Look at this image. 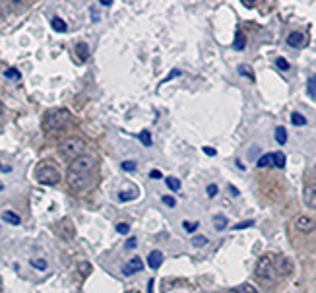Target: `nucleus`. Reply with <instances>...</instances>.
<instances>
[{
    "label": "nucleus",
    "mask_w": 316,
    "mask_h": 293,
    "mask_svg": "<svg viewBox=\"0 0 316 293\" xmlns=\"http://www.w3.org/2000/svg\"><path fill=\"white\" fill-rule=\"evenodd\" d=\"M83 152H85V142L82 138H76V136L66 138L59 146V155L64 157V159H70V161H74L76 157L83 155Z\"/></svg>",
    "instance_id": "f257e3e1"
},
{
    "label": "nucleus",
    "mask_w": 316,
    "mask_h": 293,
    "mask_svg": "<svg viewBox=\"0 0 316 293\" xmlns=\"http://www.w3.org/2000/svg\"><path fill=\"white\" fill-rule=\"evenodd\" d=\"M70 111L68 109H53L45 115L43 127L47 130H62L68 122H70Z\"/></svg>",
    "instance_id": "f03ea898"
},
{
    "label": "nucleus",
    "mask_w": 316,
    "mask_h": 293,
    "mask_svg": "<svg viewBox=\"0 0 316 293\" xmlns=\"http://www.w3.org/2000/svg\"><path fill=\"white\" fill-rule=\"evenodd\" d=\"M254 274H256L258 280L266 281V283H269V281L274 280L276 272H274V262H272V257H269V255H264V257L258 258Z\"/></svg>",
    "instance_id": "7ed1b4c3"
},
{
    "label": "nucleus",
    "mask_w": 316,
    "mask_h": 293,
    "mask_svg": "<svg viewBox=\"0 0 316 293\" xmlns=\"http://www.w3.org/2000/svg\"><path fill=\"white\" fill-rule=\"evenodd\" d=\"M35 179H37V183L51 187V185H59L60 173H59V169H55V167H51V165H39L35 169Z\"/></svg>",
    "instance_id": "20e7f679"
},
{
    "label": "nucleus",
    "mask_w": 316,
    "mask_h": 293,
    "mask_svg": "<svg viewBox=\"0 0 316 293\" xmlns=\"http://www.w3.org/2000/svg\"><path fill=\"white\" fill-rule=\"evenodd\" d=\"M95 165H97V161H95L94 155H80V157H76L74 161L70 163V167H68V173H92L95 169Z\"/></svg>",
    "instance_id": "39448f33"
},
{
    "label": "nucleus",
    "mask_w": 316,
    "mask_h": 293,
    "mask_svg": "<svg viewBox=\"0 0 316 293\" xmlns=\"http://www.w3.org/2000/svg\"><path fill=\"white\" fill-rule=\"evenodd\" d=\"M272 262H274V272L278 276H289L293 272V262L285 255H276L272 257Z\"/></svg>",
    "instance_id": "423d86ee"
},
{
    "label": "nucleus",
    "mask_w": 316,
    "mask_h": 293,
    "mask_svg": "<svg viewBox=\"0 0 316 293\" xmlns=\"http://www.w3.org/2000/svg\"><path fill=\"white\" fill-rule=\"evenodd\" d=\"M92 183V173H68V185L74 190H85Z\"/></svg>",
    "instance_id": "0eeeda50"
},
{
    "label": "nucleus",
    "mask_w": 316,
    "mask_h": 293,
    "mask_svg": "<svg viewBox=\"0 0 316 293\" xmlns=\"http://www.w3.org/2000/svg\"><path fill=\"white\" fill-rule=\"evenodd\" d=\"M303 200L308 208H314L316 210V181H310V183L304 185Z\"/></svg>",
    "instance_id": "6e6552de"
},
{
    "label": "nucleus",
    "mask_w": 316,
    "mask_h": 293,
    "mask_svg": "<svg viewBox=\"0 0 316 293\" xmlns=\"http://www.w3.org/2000/svg\"><path fill=\"white\" fill-rule=\"evenodd\" d=\"M295 227L301 231V233H310L316 229V222L310 218V216H299L295 220Z\"/></svg>",
    "instance_id": "1a4fd4ad"
},
{
    "label": "nucleus",
    "mask_w": 316,
    "mask_h": 293,
    "mask_svg": "<svg viewBox=\"0 0 316 293\" xmlns=\"http://www.w3.org/2000/svg\"><path fill=\"white\" fill-rule=\"evenodd\" d=\"M287 45L295 49L304 47V45H306V35L301 33V31H291V33L287 35Z\"/></svg>",
    "instance_id": "9d476101"
},
{
    "label": "nucleus",
    "mask_w": 316,
    "mask_h": 293,
    "mask_svg": "<svg viewBox=\"0 0 316 293\" xmlns=\"http://www.w3.org/2000/svg\"><path fill=\"white\" fill-rule=\"evenodd\" d=\"M142 266H144V264H142V258H138V257L130 258L128 262L124 264V268H122V274H124V276H132V274L140 272Z\"/></svg>",
    "instance_id": "9b49d317"
},
{
    "label": "nucleus",
    "mask_w": 316,
    "mask_h": 293,
    "mask_svg": "<svg viewBox=\"0 0 316 293\" xmlns=\"http://www.w3.org/2000/svg\"><path fill=\"white\" fill-rule=\"evenodd\" d=\"M161 264H163V253L161 250H153L148 255V266L152 270H157Z\"/></svg>",
    "instance_id": "f8f14e48"
},
{
    "label": "nucleus",
    "mask_w": 316,
    "mask_h": 293,
    "mask_svg": "<svg viewBox=\"0 0 316 293\" xmlns=\"http://www.w3.org/2000/svg\"><path fill=\"white\" fill-rule=\"evenodd\" d=\"M59 233L60 237L64 239V241H70L72 237H74V225H72L68 220H64V222H60L59 225Z\"/></svg>",
    "instance_id": "ddd939ff"
},
{
    "label": "nucleus",
    "mask_w": 316,
    "mask_h": 293,
    "mask_svg": "<svg viewBox=\"0 0 316 293\" xmlns=\"http://www.w3.org/2000/svg\"><path fill=\"white\" fill-rule=\"evenodd\" d=\"M2 218H4V222L12 223V225H20V223H22L20 216H18V214H14V212H10V210L4 212V214H2Z\"/></svg>",
    "instance_id": "4468645a"
},
{
    "label": "nucleus",
    "mask_w": 316,
    "mask_h": 293,
    "mask_svg": "<svg viewBox=\"0 0 316 293\" xmlns=\"http://www.w3.org/2000/svg\"><path fill=\"white\" fill-rule=\"evenodd\" d=\"M76 53H78V59L80 60H87V57H89V49H87L85 43H78L76 45Z\"/></svg>",
    "instance_id": "2eb2a0df"
},
{
    "label": "nucleus",
    "mask_w": 316,
    "mask_h": 293,
    "mask_svg": "<svg viewBox=\"0 0 316 293\" xmlns=\"http://www.w3.org/2000/svg\"><path fill=\"white\" fill-rule=\"evenodd\" d=\"M51 25H53V29H55V31H59V33H64V31L68 29V25L64 24L60 18H53V20H51Z\"/></svg>",
    "instance_id": "dca6fc26"
},
{
    "label": "nucleus",
    "mask_w": 316,
    "mask_h": 293,
    "mask_svg": "<svg viewBox=\"0 0 316 293\" xmlns=\"http://www.w3.org/2000/svg\"><path fill=\"white\" fill-rule=\"evenodd\" d=\"M233 293H258V291H256V287L250 285V283H241V285L233 287Z\"/></svg>",
    "instance_id": "f3484780"
},
{
    "label": "nucleus",
    "mask_w": 316,
    "mask_h": 293,
    "mask_svg": "<svg viewBox=\"0 0 316 293\" xmlns=\"http://www.w3.org/2000/svg\"><path fill=\"white\" fill-rule=\"evenodd\" d=\"M258 167H269V165H274V153H266V155H262L260 159L256 161Z\"/></svg>",
    "instance_id": "a211bd4d"
},
{
    "label": "nucleus",
    "mask_w": 316,
    "mask_h": 293,
    "mask_svg": "<svg viewBox=\"0 0 316 293\" xmlns=\"http://www.w3.org/2000/svg\"><path fill=\"white\" fill-rule=\"evenodd\" d=\"M138 196L136 190H124V192H118V200L120 202H128V200H134Z\"/></svg>",
    "instance_id": "6ab92c4d"
},
{
    "label": "nucleus",
    "mask_w": 316,
    "mask_h": 293,
    "mask_svg": "<svg viewBox=\"0 0 316 293\" xmlns=\"http://www.w3.org/2000/svg\"><path fill=\"white\" fill-rule=\"evenodd\" d=\"M213 225H215L217 231H223V229L227 227V218H225V216H215V218H213Z\"/></svg>",
    "instance_id": "aec40b11"
},
{
    "label": "nucleus",
    "mask_w": 316,
    "mask_h": 293,
    "mask_svg": "<svg viewBox=\"0 0 316 293\" xmlns=\"http://www.w3.org/2000/svg\"><path fill=\"white\" fill-rule=\"evenodd\" d=\"M276 140H278V144H280V146H283V144L287 142V130L283 129V127L276 129Z\"/></svg>",
    "instance_id": "412c9836"
},
{
    "label": "nucleus",
    "mask_w": 316,
    "mask_h": 293,
    "mask_svg": "<svg viewBox=\"0 0 316 293\" xmlns=\"http://www.w3.org/2000/svg\"><path fill=\"white\" fill-rule=\"evenodd\" d=\"M165 183H167V187L171 188L173 192H175V190H180V181H178L176 177H167Z\"/></svg>",
    "instance_id": "4be33fe9"
},
{
    "label": "nucleus",
    "mask_w": 316,
    "mask_h": 293,
    "mask_svg": "<svg viewBox=\"0 0 316 293\" xmlns=\"http://www.w3.org/2000/svg\"><path fill=\"white\" fill-rule=\"evenodd\" d=\"M274 165L283 169V167H285V153H281V152L274 153Z\"/></svg>",
    "instance_id": "5701e85b"
},
{
    "label": "nucleus",
    "mask_w": 316,
    "mask_h": 293,
    "mask_svg": "<svg viewBox=\"0 0 316 293\" xmlns=\"http://www.w3.org/2000/svg\"><path fill=\"white\" fill-rule=\"evenodd\" d=\"M31 266L43 272V270H47V260H45V258H33V260H31Z\"/></svg>",
    "instance_id": "b1692460"
},
{
    "label": "nucleus",
    "mask_w": 316,
    "mask_h": 293,
    "mask_svg": "<svg viewBox=\"0 0 316 293\" xmlns=\"http://www.w3.org/2000/svg\"><path fill=\"white\" fill-rule=\"evenodd\" d=\"M291 122L295 124V127H304V124H306V118H304L303 115H299V113H293Z\"/></svg>",
    "instance_id": "393cba45"
},
{
    "label": "nucleus",
    "mask_w": 316,
    "mask_h": 293,
    "mask_svg": "<svg viewBox=\"0 0 316 293\" xmlns=\"http://www.w3.org/2000/svg\"><path fill=\"white\" fill-rule=\"evenodd\" d=\"M306 92H308V95L316 97V74L308 80V83H306Z\"/></svg>",
    "instance_id": "a878e982"
},
{
    "label": "nucleus",
    "mask_w": 316,
    "mask_h": 293,
    "mask_svg": "<svg viewBox=\"0 0 316 293\" xmlns=\"http://www.w3.org/2000/svg\"><path fill=\"white\" fill-rule=\"evenodd\" d=\"M140 142L144 144V146H148V148L152 146V136H150V132H148V130H142L140 132Z\"/></svg>",
    "instance_id": "bb28decb"
},
{
    "label": "nucleus",
    "mask_w": 316,
    "mask_h": 293,
    "mask_svg": "<svg viewBox=\"0 0 316 293\" xmlns=\"http://www.w3.org/2000/svg\"><path fill=\"white\" fill-rule=\"evenodd\" d=\"M276 66H278L280 70H283V72H287V70H289V62H287V60L283 59V57H280V59L276 60Z\"/></svg>",
    "instance_id": "cd10ccee"
},
{
    "label": "nucleus",
    "mask_w": 316,
    "mask_h": 293,
    "mask_svg": "<svg viewBox=\"0 0 316 293\" xmlns=\"http://www.w3.org/2000/svg\"><path fill=\"white\" fill-rule=\"evenodd\" d=\"M192 245H194V246H204V245H208V239H206L204 235H198V237H194V239H192Z\"/></svg>",
    "instance_id": "c85d7f7f"
},
{
    "label": "nucleus",
    "mask_w": 316,
    "mask_h": 293,
    "mask_svg": "<svg viewBox=\"0 0 316 293\" xmlns=\"http://www.w3.org/2000/svg\"><path fill=\"white\" fill-rule=\"evenodd\" d=\"M239 74H241V76H248L250 80H254V74L250 70V66H241V68H239Z\"/></svg>",
    "instance_id": "c756f323"
},
{
    "label": "nucleus",
    "mask_w": 316,
    "mask_h": 293,
    "mask_svg": "<svg viewBox=\"0 0 316 293\" xmlns=\"http://www.w3.org/2000/svg\"><path fill=\"white\" fill-rule=\"evenodd\" d=\"M198 222H185V229H187L188 233H192V231H196L198 229Z\"/></svg>",
    "instance_id": "7c9ffc66"
},
{
    "label": "nucleus",
    "mask_w": 316,
    "mask_h": 293,
    "mask_svg": "<svg viewBox=\"0 0 316 293\" xmlns=\"http://www.w3.org/2000/svg\"><path fill=\"white\" fill-rule=\"evenodd\" d=\"M117 231L120 235H126L130 231V225L128 223H117Z\"/></svg>",
    "instance_id": "2f4dec72"
},
{
    "label": "nucleus",
    "mask_w": 316,
    "mask_h": 293,
    "mask_svg": "<svg viewBox=\"0 0 316 293\" xmlns=\"http://www.w3.org/2000/svg\"><path fill=\"white\" fill-rule=\"evenodd\" d=\"M80 272H82V276H87V274L92 272V264H89V262H82V264H80Z\"/></svg>",
    "instance_id": "473e14b6"
},
{
    "label": "nucleus",
    "mask_w": 316,
    "mask_h": 293,
    "mask_svg": "<svg viewBox=\"0 0 316 293\" xmlns=\"http://www.w3.org/2000/svg\"><path fill=\"white\" fill-rule=\"evenodd\" d=\"M122 169L124 171H134L136 169V161H122Z\"/></svg>",
    "instance_id": "72a5a7b5"
},
{
    "label": "nucleus",
    "mask_w": 316,
    "mask_h": 293,
    "mask_svg": "<svg viewBox=\"0 0 316 293\" xmlns=\"http://www.w3.org/2000/svg\"><path fill=\"white\" fill-rule=\"evenodd\" d=\"M235 49H245V39H243V35H237V39H235Z\"/></svg>",
    "instance_id": "f704fd0d"
},
{
    "label": "nucleus",
    "mask_w": 316,
    "mask_h": 293,
    "mask_svg": "<svg viewBox=\"0 0 316 293\" xmlns=\"http://www.w3.org/2000/svg\"><path fill=\"white\" fill-rule=\"evenodd\" d=\"M163 204H167L169 208H173V206L176 204V200L173 198V196H163Z\"/></svg>",
    "instance_id": "c9c22d12"
},
{
    "label": "nucleus",
    "mask_w": 316,
    "mask_h": 293,
    "mask_svg": "<svg viewBox=\"0 0 316 293\" xmlns=\"http://www.w3.org/2000/svg\"><path fill=\"white\" fill-rule=\"evenodd\" d=\"M215 194H217V185H210V187H208V196L213 198Z\"/></svg>",
    "instance_id": "e433bc0d"
},
{
    "label": "nucleus",
    "mask_w": 316,
    "mask_h": 293,
    "mask_svg": "<svg viewBox=\"0 0 316 293\" xmlns=\"http://www.w3.org/2000/svg\"><path fill=\"white\" fill-rule=\"evenodd\" d=\"M252 220H248V222H243V223H237V225H235V229H245V227H250V225H252Z\"/></svg>",
    "instance_id": "4c0bfd02"
},
{
    "label": "nucleus",
    "mask_w": 316,
    "mask_h": 293,
    "mask_svg": "<svg viewBox=\"0 0 316 293\" xmlns=\"http://www.w3.org/2000/svg\"><path fill=\"white\" fill-rule=\"evenodd\" d=\"M136 245H138V241H136V239H128V241H126V248H136Z\"/></svg>",
    "instance_id": "58836bf2"
},
{
    "label": "nucleus",
    "mask_w": 316,
    "mask_h": 293,
    "mask_svg": "<svg viewBox=\"0 0 316 293\" xmlns=\"http://www.w3.org/2000/svg\"><path fill=\"white\" fill-rule=\"evenodd\" d=\"M6 76H8V78H20V74L16 70H6Z\"/></svg>",
    "instance_id": "ea45409f"
},
{
    "label": "nucleus",
    "mask_w": 316,
    "mask_h": 293,
    "mask_svg": "<svg viewBox=\"0 0 316 293\" xmlns=\"http://www.w3.org/2000/svg\"><path fill=\"white\" fill-rule=\"evenodd\" d=\"M150 177H152V179H161V173H159L157 169H153L152 173H150Z\"/></svg>",
    "instance_id": "a19ab883"
},
{
    "label": "nucleus",
    "mask_w": 316,
    "mask_h": 293,
    "mask_svg": "<svg viewBox=\"0 0 316 293\" xmlns=\"http://www.w3.org/2000/svg\"><path fill=\"white\" fill-rule=\"evenodd\" d=\"M153 283H155L153 280L148 281V293H153Z\"/></svg>",
    "instance_id": "79ce46f5"
},
{
    "label": "nucleus",
    "mask_w": 316,
    "mask_h": 293,
    "mask_svg": "<svg viewBox=\"0 0 316 293\" xmlns=\"http://www.w3.org/2000/svg\"><path fill=\"white\" fill-rule=\"evenodd\" d=\"M229 190H231V194H233V196H239V190H237V188H235L233 185L229 187Z\"/></svg>",
    "instance_id": "37998d69"
},
{
    "label": "nucleus",
    "mask_w": 316,
    "mask_h": 293,
    "mask_svg": "<svg viewBox=\"0 0 316 293\" xmlns=\"http://www.w3.org/2000/svg\"><path fill=\"white\" fill-rule=\"evenodd\" d=\"M204 152L208 153V155H215V150H211V148H204Z\"/></svg>",
    "instance_id": "c03bdc74"
},
{
    "label": "nucleus",
    "mask_w": 316,
    "mask_h": 293,
    "mask_svg": "<svg viewBox=\"0 0 316 293\" xmlns=\"http://www.w3.org/2000/svg\"><path fill=\"white\" fill-rule=\"evenodd\" d=\"M99 4H101V6H111V4H113V2H111V0H101V2H99Z\"/></svg>",
    "instance_id": "a18cd8bd"
},
{
    "label": "nucleus",
    "mask_w": 316,
    "mask_h": 293,
    "mask_svg": "<svg viewBox=\"0 0 316 293\" xmlns=\"http://www.w3.org/2000/svg\"><path fill=\"white\" fill-rule=\"evenodd\" d=\"M126 293H140V291H138V289H128Z\"/></svg>",
    "instance_id": "49530a36"
},
{
    "label": "nucleus",
    "mask_w": 316,
    "mask_h": 293,
    "mask_svg": "<svg viewBox=\"0 0 316 293\" xmlns=\"http://www.w3.org/2000/svg\"><path fill=\"white\" fill-rule=\"evenodd\" d=\"M312 175H314V179H316V165L312 167Z\"/></svg>",
    "instance_id": "de8ad7c7"
},
{
    "label": "nucleus",
    "mask_w": 316,
    "mask_h": 293,
    "mask_svg": "<svg viewBox=\"0 0 316 293\" xmlns=\"http://www.w3.org/2000/svg\"><path fill=\"white\" fill-rule=\"evenodd\" d=\"M0 113H2V105H0Z\"/></svg>",
    "instance_id": "09e8293b"
}]
</instances>
